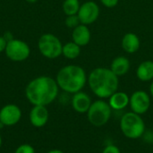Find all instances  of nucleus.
I'll return each instance as SVG.
<instances>
[{
  "label": "nucleus",
  "mask_w": 153,
  "mask_h": 153,
  "mask_svg": "<svg viewBox=\"0 0 153 153\" xmlns=\"http://www.w3.org/2000/svg\"><path fill=\"white\" fill-rule=\"evenodd\" d=\"M87 82L92 93L101 100L108 99L118 91L119 86L118 76L107 67H97L91 71Z\"/></svg>",
  "instance_id": "2"
},
{
  "label": "nucleus",
  "mask_w": 153,
  "mask_h": 153,
  "mask_svg": "<svg viewBox=\"0 0 153 153\" xmlns=\"http://www.w3.org/2000/svg\"><path fill=\"white\" fill-rule=\"evenodd\" d=\"M62 55L67 59H75L81 55V47L74 41L67 42L63 45Z\"/></svg>",
  "instance_id": "18"
},
{
  "label": "nucleus",
  "mask_w": 153,
  "mask_h": 153,
  "mask_svg": "<svg viewBox=\"0 0 153 153\" xmlns=\"http://www.w3.org/2000/svg\"><path fill=\"white\" fill-rule=\"evenodd\" d=\"M6 56L14 62H22L26 60L30 54L29 45L20 39H11L7 41L4 50Z\"/></svg>",
  "instance_id": "7"
},
{
  "label": "nucleus",
  "mask_w": 153,
  "mask_h": 153,
  "mask_svg": "<svg viewBox=\"0 0 153 153\" xmlns=\"http://www.w3.org/2000/svg\"><path fill=\"white\" fill-rule=\"evenodd\" d=\"M100 13V9L98 4L94 1H87L81 4L77 15L82 24L90 25L98 20Z\"/></svg>",
  "instance_id": "9"
},
{
  "label": "nucleus",
  "mask_w": 153,
  "mask_h": 153,
  "mask_svg": "<svg viewBox=\"0 0 153 153\" xmlns=\"http://www.w3.org/2000/svg\"><path fill=\"white\" fill-rule=\"evenodd\" d=\"M59 87L56 81L49 76H39L29 82L25 96L33 106H48L57 97Z\"/></svg>",
  "instance_id": "1"
},
{
  "label": "nucleus",
  "mask_w": 153,
  "mask_h": 153,
  "mask_svg": "<svg viewBox=\"0 0 153 153\" xmlns=\"http://www.w3.org/2000/svg\"><path fill=\"white\" fill-rule=\"evenodd\" d=\"M48 153H65L63 151H61V150H57V149H55V150H51V151H49Z\"/></svg>",
  "instance_id": "27"
},
{
  "label": "nucleus",
  "mask_w": 153,
  "mask_h": 153,
  "mask_svg": "<svg viewBox=\"0 0 153 153\" xmlns=\"http://www.w3.org/2000/svg\"><path fill=\"white\" fill-rule=\"evenodd\" d=\"M119 126L123 135L132 140L142 138L146 131L145 122L142 116L133 111L126 112L121 117Z\"/></svg>",
  "instance_id": "4"
},
{
  "label": "nucleus",
  "mask_w": 153,
  "mask_h": 153,
  "mask_svg": "<svg viewBox=\"0 0 153 153\" xmlns=\"http://www.w3.org/2000/svg\"><path fill=\"white\" fill-rule=\"evenodd\" d=\"M22 118V110L15 104H7L0 109V123L4 126H13Z\"/></svg>",
  "instance_id": "10"
},
{
  "label": "nucleus",
  "mask_w": 153,
  "mask_h": 153,
  "mask_svg": "<svg viewBox=\"0 0 153 153\" xmlns=\"http://www.w3.org/2000/svg\"><path fill=\"white\" fill-rule=\"evenodd\" d=\"M122 48L128 54L136 53L141 47V41L139 37L134 32H127L124 35L121 41Z\"/></svg>",
  "instance_id": "15"
},
{
  "label": "nucleus",
  "mask_w": 153,
  "mask_h": 153,
  "mask_svg": "<svg viewBox=\"0 0 153 153\" xmlns=\"http://www.w3.org/2000/svg\"><path fill=\"white\" fill-rule=\"evenodd\" d=\"M108 100V102L110 108H112V110L121 111L129 106L130 96L124 91H117Z\"/></svg>",
  "instance_id": "14"
},
{
  "label": "nucleus",
  "mask_w": 153,
  "mask_h": 153,
  "mask_svg": "<svg viewBox=\"0 0 153 153\" xmlns=\"http://www.w3.org/2000/svg\"><path fill=\"white\" fill-rule=\"evenodd\" d=\"M130 67H131L130 60L124 56H119L115 57L110 65V70L118 77L126 74L129 72Z\"/></svg>",
  "instance_id": "16"
},
{
  "label": "nucleus",
  "mask_w": 153,
  "mask_h": 153,
  "mask_svg": "<svg viewBox=\"0 0 153 153\" xmlns=\"http://www.w3.org/2000/svg\"><path fill=\"white\" fill-rule=\"evenodd\" d=\"M101 153H121V151L117 145L110 143V144H108L104 147Z\"/></svg>",
  "instance_id": "22"
},
{
  "label": "nucleus",
  "mask_w": 153,
  "mask_h": 153,
  "mask_svg": "<svg viewBox=\"0 0 153 153\" xmlns=\"http://www.w3.org/2000/svg\"><path fill=\"white\" fill-rule=\"evenodd\" d=\"M91 39V33L88 25L79 24L77 27L73 29L72 32V39L74 43L79 45L80 47L87 46Z\"/></svg>",
  "instance_id": "13"
},
{
  "label": "nucleus",
  "mask_w": 153,
  "mask_h": 153,
  "mask_svg": "<svg viewBox=\"0 0 153 153\" xmlns=\"http://www.w3.org/2000/svg\"><path fill=\"white\" fill-rule=\"evenodd\" d=\"M30 122L36 128H41L47 125L49 113L46 106H33L30 112Z\"/></svg>",
  "instance_id": "11"
},
{
  "label": "nucleus",
  "mask_w": 153,
  "mask_h": 153,
  "mask_svg": "<svg viewBox=\"0 0 153 153\" xmlns=\"http://www.w3.org/2000/svg\"><path fill=\"white\" fill-rule=\"evenodd\" d=\"M2 145V137H1V134H0V147Z\"/></svg>",
  "instance_id": "28"
},
{
  "label": "nucleus",
  "mask_w": 153,
  "mask_h": 153,
  "mask_svg": "<svg viewBox=\"0 0 153 153\" xmlns=\"http://www.w3.org/2000/svg\"><path fill=\"white\" fill-rule=\"evenodd\" d=\"M80 6L79 0H65L63 3V11L66 16L74 15L78 13Z\"/></svg>",
  "instance_id": "19"
},
{
  "label": "nucleus",
  "mask_w": 153,
  "mask_h": 153,
  "mask_svg": "<svg viewBox=\"0 0 153 153\" xmlns=\"http://www.w3.org/2000/svg\"><path fill=\"white\" fill-rule=\"evenodd\" d=\"M151 103V95L145 91H135L130 96L129 107L131 108V111L138 115L142 116L147 113L150 109Z\"/></svg>",
  "instance_id": "8"
},
{
  "label": "nucleus",
  "mask_w": 153,
  "mask_h": 153,
  "mask_svg": "<svg viewBox=\"0 0 153 153\" xmlns=\"http://www.w3.org/2000/svg\"><path fill=\"white\" fill-rule=\"evenodd\" d=\"M135 74L141 82H152L153 80V61L146 60L142 62L138 65Z\"/></svg>",
  "instance_id": "17"
},
{
  "label": "nucleus",
  "mask_w": 153,
  "mask_h": 153,
  "mask_svg": "<svg viewBox=\"0 0 153 153\" xmlns=\"http://www.w3.org/2000/svg\"><path fill=\"white\" fill-rule=\"evenodd\" d=\"M38 47L41 55L48 59H56L62 55L63 44L54 34H43L39 39Z\"/></svg>",
  "instance_id": "6"
},
{
  "label": "nucleus",
  "mask_w": 153,
  "mask_h": 153,
  "mask_svg": "<svg viewBox=\"0 0 153 153\" xmlns=\"http://www.w3.org/2000/svg\"><path fill=\"white\" fill-rule=\"evenodd\" d=\"M143 138L144 141L148 143H153V131L152 130H146L145 133L143 135Z\"/></svg>",
  "instance_id": "24"
},
{
  "label": "nucleus",
  "mask_w": 153,
  "mask_h": 153,
  "mask_svg": "<svg viewBox=\"0 0 153 153\" xmlns=\"http://www.w3.org/2000/svg\"><path fill=\"white\" fill-rule=\"evenodd\" d=\"M112 111L108 101L99 99L92 101L86 115L91 125L95 127H101L110 120Z\"/></svg>",
  "instance_id": "5"
},
{
  "label": "nucleus",
  "mask_w": 153,
  "mask_h": 153,
  "mask_svg": "<svg viewBox=\"0 0 153 153\" xmlns=\"http://www.w3.org/2000/svg\"><path fill=\"white\" fill-rule=\"evenodd\" d=\"M92 101L91 97L83 91H78L73 94L71 104L73 109L79 114H86L91 105Z\"/></svg>",
  "instance_id": "12"
},
{
  "label": "nucleus",
  "mask_w": 153,
  "mask_h": 153,
  "mask_svg": "<svg viewBox=\"0 0 153 153\" xmlns=\"http://www.w3.org/2000/svg\"><path fill=\"white\" fill-rule=\"evenodd\" d=\"M56 81L59 89L66 93L74 94L84 88L88 82V76L82 66L68 65L58 71Z\"/></svg>",
  "instance_id": "3"
},
{
  "label": "nucleus",
  "mask_w": 153,
  "mask_h": 153,
  "mask_svg": "<svg viewBox=\"0 0 153 153\" xmlns=\"http://www.w3.org/2000/svg\"><path fill=\"white\" fill-rule=\"evenodd\" d=\"M14 153H35V149L30 144H22L17 147Z\"/></svg>",
  "instance_id": "21"
},
{
  "label": "nucleus",
  "mask_w": 153,
  "mask_h": 153,
  "mask_svg": "<svg viewBox=\"0 0 153 153\" xmlns=\"http://www.w3.org/2000/svg\"><path fill=\"white\" fill-rule=\"evenodd\" d=\"M6 44H7V39L4 37L0 36V53L5 50Z\"/></svg>",
  "instance_id": "25"
},
{
  "label": "nucleus",
  "mask_w": 153,
  "mask_h": 153,
  "mask_svg": "<svg viewBox=\"0 0 153 153\" xmlns=\"http://www.w3.org/2000/svg\"><path fill=\"white\" fill-rule=\"evenodd\" d=\"M100 3L107 8H114L118 4L119 0H100Z\"/></svg>",
  "instance_id": "23"
},
{
  "label": "nucleus",
  "mask_w": 153,
  "mask_h": 153,
  "mask_svg": "<svg viewBox=\"0 0 153 153\" xmlns=\"http://www.w3.org/2000/svg\"><path fill=\"white\" fill-rule=\"evenodd\" d=\"M65 23L66 27H68L70 29H74L79 24H81V22H80V19H79L78 15L74 14V15H68V16H66Z\"/></svg>",
  "instance_id": "20"
},
{
  "label": "nucleus",
  "mask_w": 153,
  "mask_h": 153,
  "mask_svg": "<svg viewBox=\"0 0 153 153\" xmlns=\"http://www.w3.org/2000/svg\"><path fill=\"white\" fill-rule=\"evenodd\" d=\"M150 95L152 98H153V80L152 81L151 85H150Z\"/></svg>",
  "instance_id": "26"
}]
</instances>
